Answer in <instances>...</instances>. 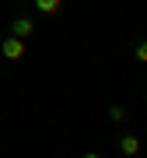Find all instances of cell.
I'll return each mask as SVG.
<instances>
[{"mask_svg": "<svg viewBox=\"0 0 147 158\" xmlns=\"http://www.w3.org/2000/svg\"><path fill=\"white\" fill-rule=\"evenodd\" d=\"M0 53H4V60H11V63L25 60V39H14V35H4V39H0Z\"/></svg>", "mask_w": 147, "mask_h": 158, "instance_id": "obj_1", "label": "cell"}, {"mask_svg": "<svg viewBox=\"0 0 147 158\" xmlns=\"http://www.w3.org/2000/svg\"><path fill=\"white\" fill-rule=\"evenodd\" d=\"M116 148H119V155H123V158H137L144 144H140V137H137V134H123V137L116 141Z\"/></svg>", "mask_w": 147, "mask_h": 158, "instance_id": "obj_3", "label": "cell"}, {"mask_svg": "<svg viewBox=\"0 0 147 158\" xmlns=\"http://www.w3.org/2000/svg\"><path fill=\"white\" fill-rule=\"evenodd\" d=\"M81 158H102V155H98V151H88V155H81Z\"/></svg>", "mask_w": 147, "mask_h": 158, "instance_id": "obj_7", "label": "cell"}, {"mask_svg": "<svg viewBox=\"0 0 147 158\" xmlns=\"http://www.w3.org/2000/svg\"><path fill=\"white\" fill-rule=\"evenodd\" d=\"M32 4H35V11L46 14V18H53V14L63 11V0H32Z\"/></svg>", "mask_w": 147, "mask_h": 158, "instance_id": "obj_4", "label": "cell"}, {"mask_svg": "<svg viewBox=\"0 0 147 158\" xmlns=\"http://www.w3.org/2000/svg\"><path fill=\"white\" fill-rule=\"evenodd\" d=\"M130 53H133V60H137V63H147V39H137Z\"/></svg>", "mask_w": 147, "mask_h": 158, "instance_id": "obj_5", "label": "cell"}, {"mask_svg": "<svg viewBox=\"0 0 147 158\" xmlns=\"http://www.w3.org/2000/svg\"><path fill=\"white\" fill-rule=\"evenodd\" d=\"M109 119H112V123H123V119H126V106H119V102L109 106Z\"/></svg>", "mask_w": 147, "mask_h": 158, "instance_id": "obj_6", "label": "cell"}, {"mask_svg": "<svg viewBox=\"0 0 147 158\" xmlns=\"http://www.w3.org/2000/svg\"><path fill=\"white\" fill-rule=\"evenodd\" d=\"M7 35H14V39H32V35H35V21H32L28 14L14 18V21H11V32H7Z\"/></svg>", "mask_w": 147, "mask_h": 158, "instance_id": "obj_2", "label": "cell"}]
</instances>
